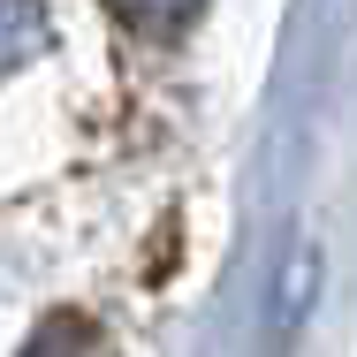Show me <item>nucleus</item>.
Instances as JSON below:
<instances>
[{
	"instance_id": "nucleus-1",
	"label": "nucleus",
	"mask_w": 357,
	"mask_h": 357,
	"mask_svg": "<svg viewBox=\"0 0 357 357\" xmlns=\"http://www.w3.org/2000/svg\"><path fill=\"white\" fill-rule=\"evenodd\" d=\"M312 296H319V251L312 243H289L282 274L266 289V350H289L296 342V327L312 319Z\"/></svg>"
},
{
	"instance_id": "nucleus-2",
	"label": "nucleus",
	"mask_w": 357,
	"mask_h": 357,
	"mask_svg": "<svg viewBox=\"0 0 357 357\" xmlns=\"http://www.w3.org/2000/svg\"><path fill=\"white\" fill-rule=\"evenodd\" d=\"M38 46H46V8L38 0H0V76L23 69Z\"/></svg>"
},
{
	"instance_id": "nucleus-3",
	"label": "nucleus",
	"mask_w": 357,
	"mask_h": 357,
	"mask_svg": "<svg viewBox=\"0 0 357 357\" xmlns=\"http://www.w3.org/2000/svg\"><path fill=\"white\" fill-rule=\"evenodd\" d=\"M23 357H91V327H76V319H54V327H38V342Z\"/></svg>"
},
{
	"instance_id": "nucleus-4",
	"label": "nucleus",
	"mask_w": 357,
	"mask_h": 357,
	"mask_svg": "<svg viewBox=\"0 0 357 357\" xmlns=\"http://www.w3.org/2000/svg\"><path fill=\"white\" fill-rule=\"evenodd\" d=\"M114 8H122L130 23H144V31H167V23H183L198 0H114Z\"/></svg>"
}]
</instances>
